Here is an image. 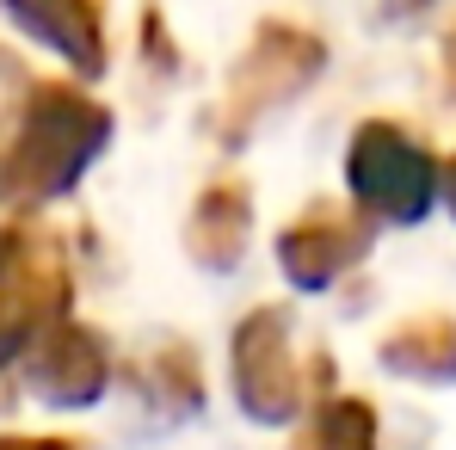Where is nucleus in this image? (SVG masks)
Here are the masks:
<instances>
[{"instance_id": "1", "label": "nucleus", "mask_w": 456, "mask_h": 450, "mask_svg": "<svg viewBox=\"0 0 456 450\" xmlns=\"http://www.w3.org/2000/svg\"><path fill=\"white\" fill-rule=\"evenodd\" d=\"M105 149H111V105L80 86L37 80L31 99L19 105L12 143L0 154V198L19 210L69 198Z\"/></svg>"}, {"instance_id": "2", "label": "nucleus", "mask_w": 456, "mask_h": 450, "mask_svg": "<svg viewBox=\"0 0 456 450\" xmlns=\"http://www.w3.org/2000/svg\"><path fill=\"white\" fill-rule=\"evenodd\" d=\"M327 69V44L321 31L308 25H290V19H259L253 44L240 50V62L228 69L223 80V105H216V143L223 149H240L278 105H290L308 80Z\"/></svg>"}, {"instance_id": "3", "label": "nucleus", "mask_w": 456, "mask_h": 450, "mask_svg": "<svg viewBox=\"0 0 456 450\" xmlns=\"http://www.w3.org/2000/svg\"><path fill=\"white\" fill-rule=\"evenodd\" d=\"M346 192L370 223L413 228L432 217V204L444 192V167L407 124L364 118L352 130V149H346Z\"/></svg>"}, {"instance_id": "4", "label": "nucleus", "mask_w": 456, "mask_h": 450, "mask_svg": "<svg viewBox=\"0 0 456 450\" xmlns=\"http://www.w3.org/2000/svg\"><path fill=\"white\" fill-rule=\"evenodd\" d=\"M75 278L69 253L50 228L37 223H6L0 228V364L31 358L44 333L69 321Z\"/></svg>"}, {"instance_id": "5", "label": "nucleus", "mask_w": 456, "mask_h": 450, "mask_svg": "<svg viewBox=\"0 0 456 450\" xmlns=\"http://www.w3.org/2000/svg\"><path fill=\"white\" fill-rule=\"evenodd\" d=\"M228 371H234V401L247 420L259 426H284L303 413V364L290 346V308L265 302L253 315H240L234 346H228Z\"/></svg>"}, {"instance_id": "6", "label": "nucleus", "mask_w": 456, "mask_h": 450, "mask_svg": "<svg viewBox=\"0 0 456 450\" xmlns=\"http://www.w3.org/2000/svg\"><path fill=\"white\" fill-rule=\"evenodd\" d=\"M364 253H370V217H346L333 204L303 210L278 234V266L297 290H333Z\"/></svg>"}, {"instance_id": "7", "label": "nucleus", "mask_w": 456, "mask_h": 450, "mask_svg": "<svg viewBox=\"0 0 456 450\" xmlns=\"http://www.w3.org/2000/svg\"><path fill=\"white\" fill-rule=\"evenodd\" d=\"M25 376L31 389L50 401V407H93L111 382V352L93 327L80 321H62L56 333H44V346L25 358Z\"/></svg>"}, {"instance_id": "8", "label": "nucleus", "mask_w": 456, "mask_h": 450, "mask_svg": "<svg viewBox=\"0 0 456 450\" xmlns=\"http://www.w3.org/2000/svg\"><path fill=\"white\" fill-rule=\"evenodd\" d=\"M12 12V25L25 37H37L44 50H56L75 75L99 80L111 62V44H105V12L99 0H0Z\"/></svg>"}, {"instance_id": "9", "label": "nucleus", "mask_w": 456, "mask_h": 450, "mask_svg": "<svg viewBox=\"0 0 456 450\" xmlns=\"http://www.w3.org/2000/svg\"><path fill=\"white\" fill-rule=\"evenodd\" d=\"M247 234H253V198L240 179H216L198 192L191 217H185V253L204 266V272H234L240 253H247Z\"/></svg>"}, {"instance_id": "10", "label": "nucleus", "mask_w": 456, "mask_h": 450, "mask_svg": "<svg viewBox=\"0 0 456 450\" xmlns=\"http://www.w3.org/2000/svg\"><path fill=\"white\" fill-rule=\"evenodd\" d=\"M382 371L413 376V382H456V321L451 315H413L388 327L377 346Z\"/></svg>"}, {"instance_id": "11", "label": "nucleus", "mask_w": 456, "mask_h": 450, "mask_svg": "<svg viewBox=\"0 0 456 450\" xmlns=\"http://www.w3.org/2000/svg\"><path fill=\"white\" fill-rule=\"evenodd\" d=\"M136 389H142V401H154V407L173 413V420H185V413L204 407V371H198V358H191L185 340L149 346L142 364H136Z\"/></svg>"}, {"instance_id": "12", "label": "nucleus", "mask_w": 456, "mask_h": 450, "mask_svg": "<svg viewBox=\"0 0 456 450\" xmlns=\"http://www.w3.org/2000/svg\"><path fill=\"white\" fill-rule=\"evenodd\" d=\"M290 450H377V407L364 395H333L308 413L303 438Z\"/></svg>"}, {"instance_id": "13", "label": "nucleus", "mask_w": 456, "mask_h": 450, "mask_svg": "<svg viewBox=\"0 0 456 450\" xmlns=\"http://www.w3.org/2000/svg\"><path fill=\"white\" fill-rule=\"evenodd\" d=\"M0 450H75L69 438H0Z\"/></svg>"}, {"instance_id": "14", "label": "nucleus", "mask_w": 456, "mask_h": 450, "mask_svg": "<svg viewBox=\"0 0 456 450\" xmlns=\"http://www.w3.org/2000/svg\"><path fill=\"white\" fill-rule=\"evenodd\" d=\"M426 6H432V0H382V12H388V19H419Z\"/></svg>"}, {"instance_id": "15", "label": "nucleus", "mask_w": 456, "mask_h": 450, "mask_svg": "<svg viewBox=\"0 0 456 450\" xmlns=\"http://www.w3.org/2000/svg\"><path fill=\"white\" fill-rule=\"evenodd\" d=\"M438 62H444V93L456 99V31L444 37V56H438Z\"/></svg>"}, {"instance_id": "16", "label": "nucleus", "mask_w": 456, "mask_h": 450, "mask_svg": "<svg viewBox=\"0 0 456 450\" xmlns=\"http://www.w3.org/2000/svg\"><path fill=\"white\" fill-rule=\"evenodd\" d=\"M444 198H451V217H456V154L444 160Z\"/></svg>"}]
</instances>
